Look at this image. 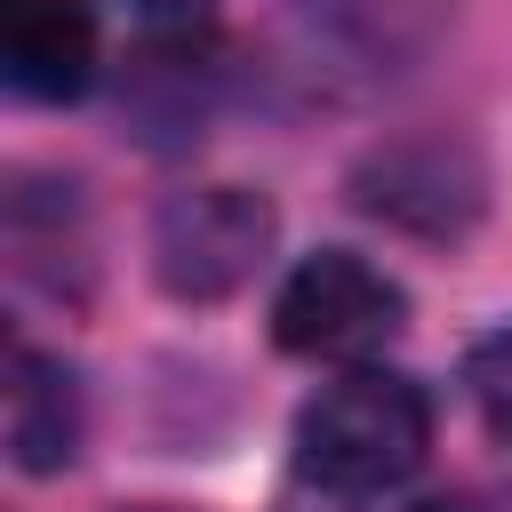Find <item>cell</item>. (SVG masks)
Wrapping results in <instances>:
<instances>
[{"mask_svg": "<svg viewBox=\"0 0 512 512\" xmlns=\"http://www.w3.org/2000/svg\"><path fill=\"white\" fill-rule=\"evenodd\" d=\"M80 432H88L80 376L56 352L16 344V368H8V456H16V472H32V480L64 472L80 456Z\"/></svg>", "mask_w": 512, "mask_h": 512, "instance_id": "5b68a950", "label": "cell"}, {"mask_svg": "<svg viewBox=\"0 0 512 512\" xmlns=\"http://www.w3.org/2000/svg\"><path fill=\"white\" fill-rule=\"evenodd\" d=\"M128 8H136L144 24H160V32H192V24H200L216 0H128Z\"/></svg>", "mask_w": 512, "mask_h": 512, "instance_id": "52a82bcc", "label": "cell"}, {"mask_svg": "<svg viewBox=\"0 0 512 512\" xmlns=\"http://www.w3.org/2000/svg\"><path fill=\"white\" fill-rule=\"evenodd\" d=\"M408 328V288L368 264L360 248H312L288 264L280 296H272V344L296 360H344L360 368L368 352H384Z\"/></svg>", "mask_w": 512, "mask_h": 512, "instance_id": "7a4b0ae2", "label": "cell"}, {"mask_svg": "<svg viewBox=\"0 0 512 512\" xmlns=\"http://www.w3.org/2000/svg\"><path fill=\"white\" fill-rule=\"evenodd\" d=\"M128 512H176V504H128Z\"/></svg>", "mask_w": 512, "mask_h": 512, "instance_id": "9c48e42d", "label": "cell"}, {"mask_svg": "<svg viewBox=\"0 0 512 512\" xmlns=\"http://www.w3.org/2000/svg\"><path fill=\"white\" fill-rule=\"evenodd\" d=\"M408 512H480V504H472V496H416Z\"/></svg>", "mask_w": 512, "mask_h": 512, "instance_id": "ba28073f", "label": "cell"}, {"mask_svg": "<svg viewBox=\"0 0 512 512\" xmlns=\"http://www.w3.org/2000/svg\"><path fill=\"white\" fill-rule=\"evenodd\" d=\"M280 240V216L248 184H184L152 216V272L176 304H224L240 296Z\"/></svg>", "mask_w": 512, "mask_h": 512, "instance_id": "3957f363", "label": "cell"}, {"mask_svg": "<svg viewBox=\"0 0 512 512\" xmlns=\"http://www.w3.org/2000/svg\"><path fill=\"white\" fill-rule=\"evenodd\" d=\"M464 400H472V416H480L496 440H512V320H496V328L464 352Z\"/></svg>", "mask_w": 512, "mask_h": 512, "instance_id": "8992f818", "label": "cell"}, {"mask_svg": "<svg viewBox=\"0 0 512 512\" xmlns=\"http://www.w3.org/2000/svg\"><path fill=\"white\" fill-rule=\"evenodd\" d=\"M96 56H104V32L88 0H0V64L16 96L72 104L88 96Z\"/></svg>", "mask_w": 512, "mask_h": 512, "instance_id": "277c9868", "label": "cell"}, {"mask_svg": "<svg viewBox=\"0 0 512 512\" xmlns=\"http://www.w3.org/2000/svg\"><path fill=\"white\" fill-rule=\"evenodd\" d=\"M432 456V400L400 368H344L296 408V472L328 496H384Z\"/></svg>", "mask_w": 512, "mask_h": 512, "instance_id": "6da1fadb", "label": "cell"}]
</instances>
